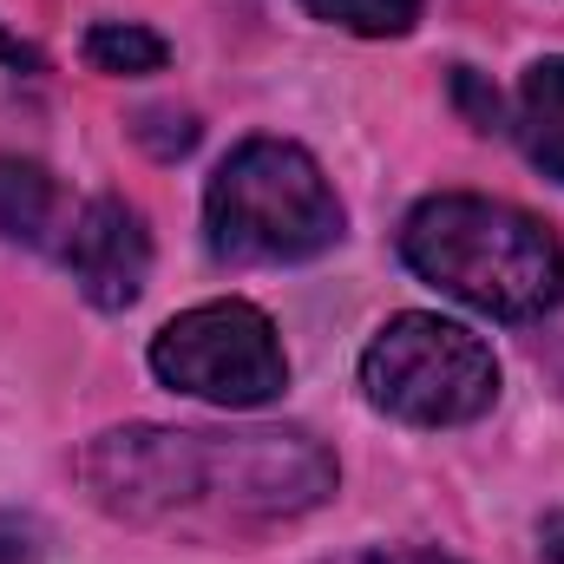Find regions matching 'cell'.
I'll return each instance as SVG.
<instances>
[{
	"mask_svg": "<svg viewBox=\"0 0 564 564\" xmlns=\"http://www.w3.org/2000/svg\"><path fill=\"white\" fill-rule=\"evenodd\" d=\"M408 270L453 302L499 315V322H532L564 295V243L525 210L473 191H440L414 204L401 230Z\"/></svg>",
	"mask_w": 564,
	"mask_h": 564,
	"instance_id": "6da1fadb",
	"label": "cell"
},
{
	"mask_svg": "<svg viewBox=\"0 0 564 564\" xmlns=\"http://www.w3.org/2000/svg\"><path fill=\"white\" fill-rule=\"evenodd\" d=\"M204 230L224 263H308L341 237V204L302 144L250 139L217 164Z\"/></svg>",
	"mask_w": 564,
	"mask_h": 564,
	"instance_id": "7a4b0ae2",
	"label": "cell"
},
{
	"mask_svg": "<svg viewBox=\"0 0 564 564\" xmlns=\"http://www.w3.org/2000/svg\"><path fill=\"white\" fill-rule=\"evenodd\" d=\"M361 388L408 426H466L499 401V361L473 328L408 308L361 348Z\"/></svg>",
	"mask_w": 564,
	"mask_h": 564,
	"instance_id": "3957f363",
	"label": "cell"
},
{
	"mask_svg": "<svg viewBox=\"0 0 564 564\" xmlns=\"http://www.w3.org/2000/svg\"><path fill=\"white\" fill-rule=\"evenodd\" d=\"M151 375L210 408H270L289 388V361L263 308L250 302H197L151 335Z\"/></svg>",
	"mask_w": 564,
	"mask_h": 564,
	"instance_id": "277c9868",
	"label": "cell"
},
{
	"mask_svg": "<svg viewBox=\"0 0 564 564\" xmlns=\"http://www.w3.org/2000/svg\"><path fill=\"white\" fill-rule=\"evenodd\" d=\"M79 479L99 512L126 525H164L210 492V440L184 426H112L79 453Z\"/></svg>",
	"mask_w": 564,
	"mask_h": 564,
	"instance_id": "5b68a950",
	"label": "cell"
},
{
	"mask_svg": "<svg viewBox=\"0 0 564 564\" xmlns=\"http://www.w3.org/2000/svg\"><path fill=\"white\" fill-rule=\"evenodd\" d=\"M210 440V506L230 519H302L335 492V459L302 426L204 433Z\"/></svg>",
	"mask_w": 564,
	"mask_h": 564,
	"instance_id": "8992f818",
	"label": "cell"
},
{
	"mask_svg": "<svg viewBox=\"0 0 564 564\" xmlns=\"http://www.w3.org/2000/svg\"><path fill=\"white\" fill-rule=\"evenodd\" d=\"M59 257L93 308H132L151 276V230L126 197H93L73 210Z\"/></svg>",
	"mask_w": 564,
	"mask_h": 564,
	"instance_id": "52a82bcc",
	"label": "cell"
},
{
	"mask_svg": "<svg viewBox=\"0 0 564 564\" xmlns=\"http://www.w3.org/2000/svg\"><path fill=\"white\" fill-rule=\"evenodd\" d=\"M59 224H66V204H59L53 171L33 158H0V237L46 250L59 237Z\"/></svg>",
	"mask_w": 564,
	"mask_h": 564,
	"instance_id": "ba28073f",
	"label": "cell"
},
{
	"mask_svg": "<svg viewBox=\"0 0 564 564\" xmlns=\"http://www.w3.org/2000/svg\"><path fill=\"white\" fill-rule=\"evenodd\" d=\"M519 139L525 158L564 184V53L558 59H539L519 86Z\"/></svg>",
	"mask_w": 564,
	"mask_h": 564,
	"instance_id": "9c48e42d",
	"label": "cell"
},
{
	"mask_svg": "<svg viewBox=\"0 0 564 564\" xmlns=\"http://www.w3.org/2000/svg\"><path fill=\"white\" fill-rule=\"evenodd\" d=\"M86 59L99 73H119V79H139V73H158L171 59V46L151 33V26H126V20H99L86 33Z\"/></svg>",
	"mask_w": 564,
	"mask_h": 564,
	"instance_id": "30bf717a",
	"label": "cell"
},
{
	"mask_svg": "<svg viewBox=\"0 0 564 564\" xmlns=\"http://www.w3.org/2000/svg\"><path fill=\"white\" fill-rule=\"evenodd\" d=\"M315 20L328 26H348V33H368V40H388V33H408L421 20V0H302Z\"/></svg>",
	"mask_w": 564,
	"mask_h": 564,
	"instance_id": "8fae6325",
	"label": "cell"
},
{
	"mask_svg": "<svg viewBox=\"0 0 564 564\" xmlns=\"http://www.w3.org/2000/svg\"><path fill=\"white\" fill-rule=\"evenodd\" d=\"M139 144H151L158 158H184L191 144H197V119L191 112H139Z\"/></svg>",
	"mask_w": 564,
	"mask_h": 564,
	"instance_id": "7c38bea8",
	"label": "cell"
},
{
	"mask_svg": "<svg viewBox=\"0 0 564 564\" xmlns=\"http://www.w3.org/2000/svg\"><path fill=\"white\" fill-rule=\"evenodd\" d=\"M453 93H459V106H466L473 132H499V93H486L473 66H453Z\"/></svg>",
	"mask_w": 564,
	"mask_h": 564,
	"instance_id": "4fadbf2b",
	"label": "cell"
},
{
	"mask_svg": "<svg viewBox=\"0 0 564 564\" xmlns=\"http://www.w3.org/2000/svg\"><path fill=\"white\" fill-rule=\"evenodd\" d=\"M0 564H40V532L13 512H0Z\"/></svg>",
	"mask_w": 564,
	"mask_h": 564,
	"instance_id": "5bb4252c",
	"label": "cell"
},
{
	"mask_svg": "<svg viewBox=\"0 0 564 564\" xmlns=\"http://www.w3.org/2000/svg\"><path fill=\"white\" fill-rule=\"evenodd\" d=\"M0 66H20V73H40V53H33L26 40H13V33L0 26Z\"/></svg>",
	"mask_w": 564,
	"mask_h": 564,
	"instance_id": "9a60e30c",
	"label": "cell"
},
{
	"mask_svg": "<svg viewBox=\"0 0 564 564\" xmlns=\"http://www.w3.org/2000/svg\"><path fill=\"white\" fill-rule=\"evenodd\" d=\"M539 552H545L552 564H564V512H552V519L539 525Z\"/></svg>",
	"mask_w": 564,
	"mask_h": 564,
	"instance_id": "2e32d148",
	"label": "cell"
},
{
	"mask_svg": "<svg viewBox=\"0 0 564 564\" xmlns=\"http://www.w3.org/2000/svg\"><path fill=\"white\" fill-rule=\"evenodd\" d=\"M368 564H453V558H440V552H421V545H408V552H381V558H368Z\"/></svg>",
	"mask_w": 564,
	"mask_h": 564,
	"instance_id": "e0dca14e",
	"label": "cell"
}]
</instances>
